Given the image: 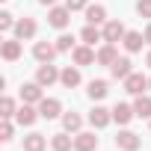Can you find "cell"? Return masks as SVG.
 <instances>
[{
    "label": "cell",
    "instance_id": "5b68a950",
    "mask_svg": "<svg viewBox=\"0 0 151 151\" xmlns=\"http://www.w3.org/2000/svg\"><path fill=\"white\" fill-rule=\"evenodd\" d=\"M68 21H71V9H68V6H50V9H47V24H50V27L65 30Z\"/></svg>",
    "mask_w": 151,
    "mask_h": 151
},
{
    "label": "cell",
    "instance_id": "30bf717a",
    "mask_svg": "<svg viewBox=\"0 0 151 151\" xmlns=\"http://www.w3.org/2000/svg\"><path fill=\"white\" fill-rule=\"evenodd\" d=\"M95 148H98L95 130H80V133H74V151H95Z\"/></svg>",
    "mask_w": 151,
    "mask_h": 151
},
{
    "label": "cell",
    "instance_id": "3957f363",
    "mask_svg": "<svg viewBox=\"0 0 151 151\" xmlns=\"http://www.w3.org/2000/svg\"><path fill=\"white\" fill-rule=\"evenodd\" d=\"M122 83H124V92H127V95H133V98H136V95H142V92L148 89V77H145V74H139V71H130Z\"/></svg>",
    "mask_w": 151,
    "mask_h": 151
},
{
    "label": "cell",
    "instance_id": "4dcf8cb0",
    "mask_svg": "<svg viewBox=\"0 0 151 151\" xmlns=\"http://www.w3.org/2000/svg\"><path fill=\"white\" fill-rule=\"evenodd\" d=\"M136 12L139 18H151V0H136Z\"/></svg>",
    "mask_w": 151,
    "mask_h": 151
},
{
    "label": "cell",
    "instance_id": "d4e9b609",
    "mask_svg": "<svg viewBox=\"0 0 151 151\" xmlns=\"http://www.w3.org/2000/svg\"><path fill=\"white\" fill-rule=\"evenodd\" d=\"M47 148V136L45 133H30L24 136V151H45Z\"/></svg>",
    "mask_w": 151,
    "mask_h": 151
},
{
    "label": "cell",
    "instance_id": "603a6c76",
    "mask_svg": "<svg viewBox=\"0 0 151 151\" xmlns=\"http://www.w3.org/2000/svg\"><path fill=\"white\" fill-rule=\"evenodd\" d=\"M50 148H53V151H71V148H74V136H68V130L53 133V136H50Z\"/></svg>",
    "mask_w": 151,
    "mask_h": 151
},
{
    "label": "cell",
    "instance_id": "44dd1931",
    "mask_svg": "<svg viewBox=\"0 0 151 151\" xmlns=\"http://www.w3.org/2000/svg\"><path fill=\"white\" fill-rule=\"evenodd\" d=\"M116 59H119V47H116V45H110V42H104V47H98V59H95V62L110 68Z\"/></svg>",
    "mask_w": 151,
    "mask_h": 151
},
{
    "label": "cell",
    "instance_id": "8d00e7d4",
    "mask_svg": "<svg viewBox=\"0 0 151 151\" xmlns=\"http://www.w3.org/2000/svg\"><path fill=\"white\" fill-rule=\"evenodd\" d=\"M148 89H151V77H148Z\"/></svg>",
    "mask_w": 151,
    "mask_h": 151
},
{
    "label": "cell",
    "instance_id": "8992f818",
    "mask_svg": "<svg viewBox=\"0 0 151 151\" xmlns=\"http://www.w3.org/2000/svg\"><path fill=\"white\" fill-rule=\"evenodd\" d=\"M71 59H74V65H92L95 59H98V50L92 47V45H77V47H74L71 50Z\"/></svg>",
    "mask_w": 151,
    "mask_h": 151
},
{
    "label": "cell",
    "instance_id": "7a4b0ae2",
    "mask_svg": "<svg viewBox=\"0 0 151 151\" xmlns=\"http://www.w3.org/2000/svg\"><path fill=\"white\" fill-rule=\"evenodd\" d=\"M59 74H62V71H59L53 62H42V65H39V71H36V83H42V86L47 89V86L59 83Z\"/></svg>",
    "mask_w": 151,
    "mask_h": 151
},
{
    "label": "cell",
    "instance_id": "4316f807",
    "mask_svg": "<svg viewBox=\"0 0 151 151\" xmlns=\"http://www.w3.org/2000/svg\"><path fill=\"white\" fill-rule=\"evenodd\" d=\"M15 113H18V104H15V98L3 95V101H0V119H12Z\"/></svg>",
    "mask_w": 151,
    "mask_h": 151
},
{
    "label": "cell",
    "instance_id": "4fadbf2b",
    "mask_svg": "<svg viewBox=\"0 0 151 151\" xmlns=\"http://www.w3.org/2000/svg\"><path fill=\"white\" fill-rule=\"evenodd\" d=\"M101 30H104V42H110V45L122 42V39H124V33H127L122 21H107V24H104Z\"/></svg>",
    "mask_w": 151,
    "mask_h": 151
},
{
    "label": "cell",
    "instance_id": "e575fe53",
    "mask_svg": "<svg viewBox=\"0 0 151 151\" xmlns=\"http://www.w3.org/2000/svg\"><path fill=\"white\" fill-rule=\"evenodd\" d=\"M145 65H148V68H151V50H148V53H145Z\"/></svg>",
    "mask_w": 151,
    "mask_h": 151
},
{
    "label": "cell",
    "instance_id": "5bb4252c",
    "mask_svg": "<svg viewBox=\"0 0 151 151\" xmlns=\"http://www.w3.org/2000/svg\"><path fill=\"white\" fill-rule=\"evenodd\" d=\"M42 89H45V86L36 83V80H33V83H24V86H21V101H24V104H39V101L45 98Z\"/></svg>",
    "mask_w": 151,
    "mask_h": 151
},
{
    "label": "cell",
    "instance_id": "d590c367",
    "mask_svg": "<svg viewBox=\"0 0 151 151\" xmlns=\"http://www.w3.org/2000/svg\"><path fill=\"white\" fill-rule=\"evenodd\" d=\"M148 130H151V119H148Z\"/></svg>",
    "mask_w": 151,
    "mask_h": 151
},
{
    "label": "cell",
    "instance_id": "cb8c5ba5",
    "mask_svg": "<svg viewBox=\"0 0 151 151\" xmlns=\"http://www.w3.org/2000/svg\"><path fill=\"white\" fill-rule=\"evenodd\" d=\"M80 127H83V116L80 113H62V130L80 133Z\"/></svg>",
    "mask_w": 151,
    "mask_h": 151
},
{
    "label": "cell",
    "instance_id": "6da1fadb",
    "mask_svg": "<svg viewBox=\"0 0 151 151\" xmlns=\"http://www.w3.org/2000/svg\"><path fill=\"white\" fill-rule=\"evenodd\" d=\"M116 148L119 151H139L142 148V139H139V133H133V130H119L116 133Z\"/></svg>",
    "mask_w": 151,
    "mask_h": 151
},
{
    "label": "cell",
    "instance_id": "ba28073f",
    "mask_svg": "<svg viewBox=\"0 0 151 151\" xmlns=\"http://www.w3.org/2000/svg\"><path fill=\"white\" fill-rule=\"evenodd\" d=\"M36 33H39V24H36L33 18H18V24H15V39L30 42V39H36Z\"/></svg>",
    "mask_w": 151,
    "mask_h": 151
},
{
    "label": "cell",
    "instance_id": "277c9868",
    "mask_svg": "<svg viewBox=\"0 0 151 151\" xmlns=\"http://www.w3.org/2000/svg\"><path fill=\"white\" fill-rule=\"evenodd\" d=\"M36 107H39V116L47 119V122L50 119H62V101L59 98H42Z\"/></svg>",
    "mask_w": 151,
    "mask_h": 151
},
{
    "label": "cell",
    "instance_id": "7c38bea8",
    "mask_svg": "<svg viewBox=\"0 0 151 151\" xmlns=\"http://www.w3.org/2000/svg\"><path fill=\"white\" fill-rule=\"evenodd\" d=\"M21 39H6L3 45H0V56H3L6 62H18L21 59Z\"/></svg>",
    "mask_w": 151,
    "mask_h": 151
},
{
    "label": "cell",
    "instance_id": "52a82bcc",
    "mask_svg": "<svg viewBox=\"0 0 151 151\" xmlns=\"http://www.w3.org/2000/svg\"><path fill=\"white\" fill-rule=\"evenodd\" d=\"M110 122H113V110H107V107H101V104L89 110V124H92L95 130H104Z\"/></svg>",
    "mask_w": 151,
    "mask_h": 151
},
{
    "label": "cell",
    "instance_id": "9c48e42d",
    "mask_svg": "<svg viewBox=\"0 0 151 151\" xmlns=\"http://www.w3.org/2000/svg\"><path fill=\"white\" fill-rule=\"evenodd\" d=\"M36 119H42V116H39V107H33V104H21L18 113H15V122H18L21 127H33Z\"/></svg>",
    "mask_w": 151,
    "mask_h": 151
},
{
    "label": "cell",
    "instance_id": "ffe728a7",
    "mask_svg": "<svg viewBox=\"0 0 151 151\" xmlns=\"http://www.w3.org/2000/svg\"><path fill=\"white\" fill-rule=\"evenodd\" d=\"M80 42L95 47L98 42H104V30H101V27H95V24H86V27L80 30Z\"/></svg>",
    "mask_w": 151,
    "mask_h": 151
},
{
    "label": "cell",
    "instance_id": "1f68e13d",
    "mask_svg": "<svg viewBox=\"0 0 151 151\" xmlns=\"http://www.w3.org/2000/svg\"><path fill=\"white\" fill-rule=\"evenodd\" d=\"M65 6H68L71 12H80V9H86V6H89V0H65Z\"/></svg>",
    "mask_w": 151,
    "mask_h": 151
},
{
    "label": "cell",
    "instance_id": "836d02e7",
    "mask_svg": "<svg viewBox=\"0 0 151 151\" xmlns=\"http://www.w3.org/2000/svg\"><path fill=\"white\" fill-rule=\"evenodd\" d=\"M42 6H56V0H39Z\"/></svg>",
    "mask_w": 151,
    "mask_h": 151
},
{
    "label": "cell",
    "instance_id": "9a60e30c",
    "mask_svg": "<svg viewBox=\"0 0 151 151\" xmlns=\"http://www.w3.org/2000/svg\"><path fill=\"white\" fill-rule=\"evenodd\" d=\"M130 65H133V62H130V56H119V59L110 65V77H113V80H124L127 74L133 71Z\"/></svg>",
    "mask_w": 151,
    "mask_h": 151
},
{
    "label": "cell",
    "instance_id": "2e32d148",
    "mask_svg": "<svg viewBox=\"0 0 151 151\" xmlns=\"http://www.w3.org/2000/svg\"><path fill=\"white\" fill-rule=\"evenodd\" d=\"M80 65H68V68H62V74H59V83L65 86V89H74V86H80Z\"/></svg>",
    "mask_w": 151,
    "mask_h": 151
},
{
    "label": "cell",
    "instance_id": "f1b7e54d",
    "mask_svg": "<svg viewBox=\"0 0 151 151\" xmlns=\"http://www.w3.org/2000/svg\"><path fill=\"white\" fill-rule=\"evenodd\" d=\"M15 15L12 12H0V30H3V33H9V30H15Z\"/></svg>",
    "mask_w": 151,
    "mask_h": 151
},
{
    "label": "cell",
    "instance_id": "f546056e",
    "mask_svg": "<svg viewBox=\"0 0 151 151\" xmlns=\"http://www.w3.org/2000/svg\"><path fill=\"white\" fill-rule=\"evenodd\" d=\"M12 133H15L12 122H9V119H3V122H0V142H9V139H12Z\"/></svg>",
    "mask_w": 151,
    "mask_h": 151
},
{
    "label": "cell",
    "instance_id": "8fae6325",
    "mask_svg": "<svg viewBox=\"0 0 151 151\" xmlns=\"http://www.w3.org/2000/svg\"><path fill=\"white\" fill-rule=\"evenodd\" d=\"M56 53H59V50H56V45H50V42H36V45H33V56H36L39 65H42V62H53Z\"/></svg>",
    "mask_w": 151,
    "mask_h": 151
},
{
    "label": "cell",
    "instance_id": "484cf974",
    "mask_svg": "<svg viewBox=\"0 0 151 151\" xmlns=\"http://www.w3.org/2000/svg\"><path fill=\"white\" fill-rule=\"evenodd\" d=\"M133 113H136V119H151V95H136Z\"/></svg>",
    "mask_w": 151,
    "mask_h": 151
},
{
    "label": "cell",
    "instance_id": "d6a6232c",
    "mask_svg": "<svg viewBox=\"0 0 151 151\" xmlns=\"http://www.w3.org/2000/svg\"><path fill=\"white\" fill-rule=\"evenodd\" d=\"M142 36H145V42H148V45H151V24H148V27H145V33H142Z\"/></svg>",
    "mask_w": 151,
    "mask_h": 151
},
{
    "label": "cell",
    "instance_id": "7402d4cb",
    "mask_svg": "<svg viewBox=\"0 0 151 151\" xmlns=\"http://www.w3.org/2000/svg\"><path fill=\"white\" fill-rule=\"evenodd\" d=\"M107 92H110V83H107V80H89V86H86V95H89L92 101L107 98Z\"/></svg>",
    "mask_w": 151,
    "mask_h": 151
},
{
    "label": "cell",
    "instance_id": "d6986e66",
    "mask_svg": "<svg viewBox=\"0 0 151 151\" xmlns=\"http://www.w3.org/2000/svg\"><path fill=\"white\" fill-rule=\"evenodd\" d=\"M83 12H86V24H95V27H104V24H107V9H104L101 3L86 6Z\"/></svg>",
    "mask_w": 151,
    "mask_h": 151
},
{
    "label": "cell",
    "instance_id": "e0dca14e",
    "mask_svg": "<svg viewBox=\"0 0 151 151\" xmlns=\"http://www.w3.org/2000/svg\"><path fill=\"white\" fill-rule=\"evenodd\" d=\"M122 45H124V50H127V53H139V50H142V45H145V36H142V33H136V30H127V33H124V39H122Z\"/></svg>",
    "mask_w": 151,
    "mask_h": 151
},
{
    "label": "cell",
    "instance_id": "ac0fdd59",
    "mask_svg": "<svg viewBox=\"0 0 151 151\" xmlns=\"http://www.w3.org/2000/svg\"><path fill=\"white\" fill-rule=\"evenodd\" d=\"M133 119H136L133 104H116V107H113V122H119L122 127H124V124H130Z\"/></svg>",
    "mask_w": 151,
    "mask_h": 151
},
{
    "label": "cell",
    "instance_id": "83f0119b",
    "mask_svg": "<svg viewBox=\"0 0 151 151\" xmlns=\"http://www.w3.org/2000/svg\"><path fill=\"white\" fill-rule=\"evenodd\" d=\"M77 45H74V36H68V33H62L59 39H56V50L59 53H68V50H74Z\"/></svg>",
    "mask_w": 151,
    "mask_h": 151
}]
</instances>
